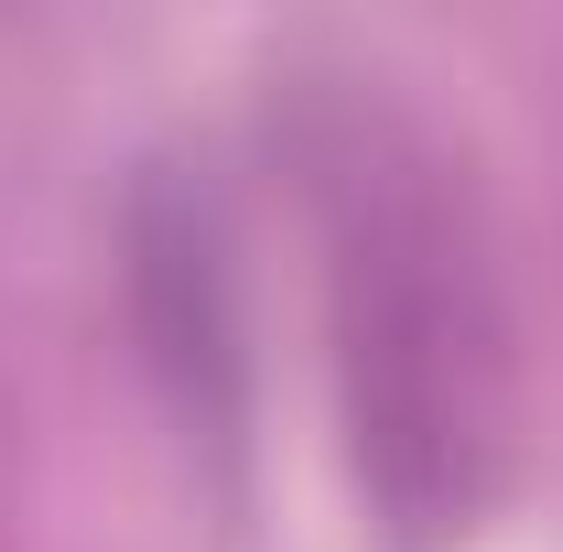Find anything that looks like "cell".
<instances>
[{
    "instance_id": "obj_1",
    "label": "cell",
    "mask_w": 563,
    "mask_h": 552,
    "mask_svg": "<svg viewBox=\"0 0 563 552\" xmlns=\"http://www.w3.org/2000/svg\"><path fill=\"white\" fill-rule=\"evenodd\" d=\"M314 207L357 477L401 531H444L498 487L509 455V314L488 239L433 141L357 98L314 131Z\"/></svg>"
}]
</instances>
